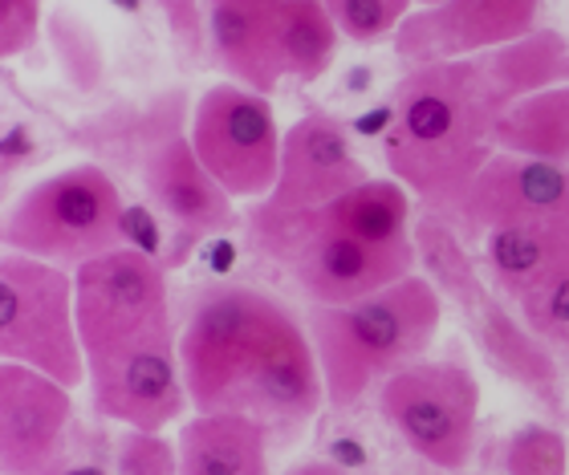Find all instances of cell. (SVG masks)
Here are the masks:
<instances>
[{"label":"cell","instance_id":"14","mask_svg":"<svg viewBox=\"0 0 569 475\" xmlns=\"http://www.w3.org/2000/svg\"><path fill=\"white\" fill-rule=\"evenodd\" d=\"M208 49L216 65L252 94L277 90L281 58V0H203Z\"/></svg>","mask_w":569,"mask_h":475},{"label":"cell","instance_id":"21","mask_svg":"<svg viewBox=\"0 0 569 475\" xmlns=\"http://www.w3.org/2000/svg\"><path fill=\"white\" fill-rule=\"evenodd\" d=\"M416 256L427 264V281L439 289V293H448L463 313L480 310V301L488 297V289L480 285V276H476V264L468 256V249L460 244V232L436 212H423L416 220Z\"/></svg>","mask_w":569,"mask_h":475},{"label":"cell","instance_id":"2","mask_svg":"<svg viewBox=\"0 0 569 475\" xmlns=\"http://www.w3.org/2000/svg\"><path fill=\"white\" fill-rule=\"evenodd\" d=\"M179 366L196 415H244L284 439L326 398L309 330L277 297L244 285H220L191 305Z\"/></svg>","mask_w":569,"mask_h":475},{"label":"cell","instance_id":"27","mask_svg":"<svg viewBox=\"0 0 569 475\" xmlns=\"http://www.w3.org/2000/svg\"><path fill=\"white\" fill-rule=\"evenodd\" d=\"M119 475H179V452L159 431H127L119 447Z\"/></svg>","mask_w":569,"mask_h":475},{"label":"cell","instance_id":"23","mask_svg":"<svg viewBox=\"0 0 569 475\" xmlns=\"http://www.w3.org/2000/svg\"><path fill=\"white\" fill-rule=\"evenodd\" d=\"M321 4L333 17L338 33L358 46H370V41L399 33L416 0H321Z\"/></svg>","mask_w":569,"mask_h":475},{"label":"cell","instance_id":"13","mask_svg":"<svg viewBox=\"0 0 569 475\" xmlns=\"http://www.w3.org/2000/svg\"><path fill=\"white\" fill-rule=\"evenodd\" d=\"M350 134L330 114H309L284 131L281 143V179L269 203L277 208H326L338 195L367 183Z\"/></svg>","mask_w":569,"mask_h":475},{"label":"cell","instance_id":"15","mask_svg":"<svg viewBox=\"0 0 569 475\" xmlns=\"http://www.w3.org/2000/svg\"><path fill=\"white\" fill-rule=\"evenodd\" d=\"M142 183L154 208L176 220L191 236H212L232 224V195L212 179V171L200 163L191 139L176 134L142 163Z\"/></svg>","mask_w":569,"mask_h":475},{"label":"cell","instance_id":"22","mask_svg":"<svg viewBox=\"0 0 569 475\" xmlns=\"http://www.w3.org/2000/svg\"><path fill=\"white\" fill-rule=\"evenodd\" d=\"M338 24L321 0H281V58L297 82H318L338 49Z\"/></svg>","mask_w":569,"mask_h":475},{"label":"cell","instance_id":"32","mask_svg":"<svg viewBox=\"0 0 569 475\" xmlns=\"http://www.w3.org/2000/svg\"><path fill=\"white\" fill-rule=\"evenodd\" d=\"M416 4H423V9H431V4H443V0H416Z\"/></svg>","mask_w":569,"mask_h":475},{"label":"cell","instance_id":"3","mask_svg":"<svg viewBox=\"0 0 569 475\" xmlns=\"http://www.w3.org/2000/svg\"><path fill=\"white\" fill-rule=\"evenodd\" d=\"M73 297L98 415L131 431L176 423L188 391L163 269L139 249H114L78 264Z\"/></svg>","mask_w":569,"mask_h":475},{"label":"cell","instance_id":"8","mask_svg":"<svg viewBox=\"0 0 569 475\" xmlns=\"http://www.w3.org/2000/svg\"><path fill=\"white\" fill-rule=\"evenodd\" d=\"M382 415L419 459L439 472H460L472 459L480 386L460 362H416L382 382Z\"/></svg>","mask_w":569,"mask_h":475},{"label":"cell","instance_id":"25","mask_svg":"<svg viewBox=\"0 0 569 475\" xmlns=\"http://www.w3.org/2000/svg\"><path fill=\"white\" fill-rule=\"evenodd\" d=\"M569 439L553 427H521L509 439V475H566Z\"/></svg>","mask_w":569,"mask_h":475},{"label":"cell","instance_id":"26","mask_svg":"<svg viewBox=\"0 0 569 475\" xmlns=\"http://www.w3.org/2000/svg\"><path fill=\"white\" fill-rule=\"evenodd\" d=\"M521 305V321L541 337L546 345H558L569 350V276L566 281H553V285L529 293Z\"/></svg>","mask_w":569,"mask_h":475},{"label":"cell","instance_id":"10","mask_svg":"<svg viewBox=\"0 0 569 475\" xmlns=\"http://www.w3.org/2000/svg\"><path fill=\"white\" fill-rule=\"evenodd\" d=\"M541 0H443L411 12L395 33V53L403 65H436L512 46L537 33Z\"/></svg>","mask_w":569,"mask_h":475},{"label":"cell","instance_id":"19","mask_svg":"<svg viewBox=\"0 0 569 475\" xmlns=\"http://www.w3.org/2000/svg\"><path fill=\"white\" fill-rule=\"evenodd\" d=\"M326 215L342 232L379 249L411 244V191L399 179H367L362 188L326 203Z\"/></svg>","mask_w":569,"mask_h":475},{"label":"cell","instance_id":"30","mask_svg":"<svg viewBox=\"0 0 569 475\" xmlns=\"http://www.w3.org/2000/svg\"><path fill=\"white\" fill-rule=\"evenodd\" d=\"M284 475H346V472H342V467H333V464H321V459H309V464L289 467Z\"/></svg>","mask_w":569,"mask_h":475},{"label":"cell","instance_id":"11","mask_svg":"<svg viewBox=\"0 0 569 475\" xmlns=\"http://www.w3.org/2000/svg\"><path fill=\"white\" fill-rule=\"evenodd\" d=\"M569 215V166L541 163V159L505 155L500 151L492 163L476 175V183L463 191L456 212L443 215L460 236H492L500 228L533 224V220H553Z\"/></svg>","mask_w":569,"mask_h":475},{"label":"cell","instance_id":"12","mask_svg":"<svg viewBox=\"0 0 569 475\" xmlns=\"http://www.w3.org/2000/svg\"><path fill=\"white\" fill-rule=\"evenodd\" d=\"M73 403L70 386L41 370L4 362L0 370V455L9 475H49L66 452Z\"/></svg>","mask_w":569,"mask_h":475},{"label":"cell","instance_id":"9","mask_svg":"<svg viewBox=\"0 0 569 475\" xmlns=\"http://www.w3.org/2000/svg\"><path fill=\"white\" fill-rule=\"evenodd\" d=\"M281 131L264 94L212 85L191 119V146L232 200H269L281 179Z\"/></svg>","mask_w":569,"mask_h":475},{"label":"cell","instance_id":"31","mask_svg":"<svg viewBox=\"0 0 569 475\" xmlns=\"http://www.w3.org/2000/svg\"><path fill=\"white\" fill-rule=\"evenodd\" d=\"M61 475H107L102 467H73V472H61Z\"/></svg>","mask_w":569,"mask_h":475},{"label":"cell","instance_id":"7","mask_svg":"<svg viewBox=\"0 0 569 475\" xmlns=\"http://www.w3.org/2000/svg\"><path fill=\"white\" fill-rule=\"evenodd\" d=\"M0 354L61 386L86 382L73 276L61 264L4 252L0 261Z\"/></svg>","mask_w":569,"mask_h":475},{"label":"cell","instance_id":"28","mask_svg":"<svg viewBox=\"0 0 569 475\" xmlns=\"http://www.w3.org/2000/svg\"><path fill=\"white\" fill-rule=\"evenodd\" d=\"M41 33V0H0V58H21Z\"/></svg>","mask_w":569,"mask_h":475},{"label":"cell","instance_id":"5","mask_svg":"<svg viewBox=\"0 0 569 475\" xmlns=\"http://www.w3.org/2000/svg\"><path fill=\"white\" fill-rule=\"evenodd\" d=\"M249 244L293 276L313 305H355L416 273V240L379 249L333 224L326 208H277L261 200L244 220Z\"/></svg>","mask_w":569,"mask_h":475},{"label":"cell","instance_id":"24","mask_svg":"<svg viewBox=\"0 0 569 475\" xmlns=\"http://www.w3.org/2000/svg\"><path fill=\"white\" fill-rule=\"evenodd\" d=\"M49 37H53V49H58V61L66 78L86 85L98 82V73H102V53H98V41L94 33L86 29L73 12H53V21H49Z\"/></svg>","mask_w":569,"mask_h":475},{"label":"cell","instance_id":"6","mask_svg":"<svg viewBox=\"0 0 569 475\" xmlns=\"http://www.w3.org/2000/svg\"><path fill=\"white\" fill-rule=\"evenodd\" d=\"M127 212L114 179L94 163L66 166L12 203L4 249L49 264H86L122 249Z\"/></svg>","mask_w":569,"mask_h":475},{"label":"cell","instance_id":"1","mask_svg":"<svg viewBox=\"0 0 569 475\" xmlns=\"http://www.w3.org/2000/svg\"><path fill=\"white\" fill-rule=\"evenodd\" d=\"M569 85V46L553 29L476 58L419 65L399 82L382 139L387 166L427 212L451 215L497 151V131L521 98Z\"/></svg>","mask_w":569,"mask_h":475},{"label":"cell","instance_id":"29","mask_svg":"<svg viewBox=\"0 0 569 475\" xmlns=\"http://www.w3.org/2000/svg\"><path fill=\"white\" fill-rule=\"evenodd\" d=\"M163 9L171 33H176L179 49L188 53H203L208 46V21H203V0H154Z\"/></svg>","mask_w":569,"mask_h":475},{"label":"cell","instance_id":"18","mask_svg":"<svg viewBox=\"0 0 569 475\" xmlns=\"http://www.w3.org/2000/svg\"><path fill=\"white\" fill-rule=\"evenodd\" d=\"M468 317H472L476 342H480V350H485L488 362L500 374L521 382L525 391H533L549 406L561 403V382H558V366H553V354H549L546 342L525 321H517L492 297L480 301V310H472Z\"/></svg>","mask_w":569,"mask_h":475},{"label":"cell","instance_id":"16","mask_svg":"<svg viewBox=\"0 0 569 475\" xmlns=\"http://www.w3.org/2000/svg\"><path fill=\"white\" fill-rule=\"evenodd\" d=\"M485 244L492 281L512 301H525L537 289L569 276V215L500 228Z\"/></svg>","mask_w":569,"mask_h":475},{"label":"cell","instance_id":"17","mask_svg":"<svg viewBox=\"0 0 569 475\" xmlns=\"http://www.w3.org/2000/svg\"><path fill=\"white\" fill-rule=\"evenodd\" d=\"M179 475H269V431L244 415H196L179 431Z\"/></svg>","mask_w":569,"mask_h":475},{"label":"cell","instance_id":"20","mask_svg":"<svg viewBox=\"0 0 569 475\" xmlns=\"http://www.w3.org/2000/svg\"><path fill=\"white\" fill-rule=\"evenodd\" d=\"M497 151L505 155L569 163V85H549L541 94L521 98L497 131Z\"/></svg>","mask_w":569,"mask_h":475},{"label":"cell","instance_id":"4","mask_svg":"<svg viewBox=\"0 0 569 475\" xmlns=\"http://www.w3.org/2000/svg\"><path fill=\"white\" fill-rule=\"evenodd\" d=\"M439 313V289L416 273L355 305H313L309 342L326 382V403L346 411L375 382L416 366L427 345L436 342Z\"/></svg>","mask_w":569,"mask_h":475}]
</instances>
